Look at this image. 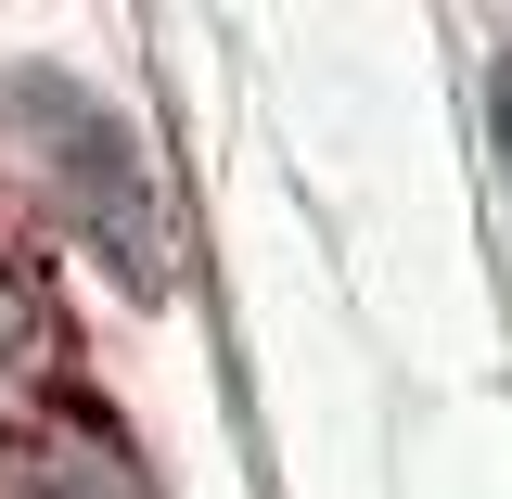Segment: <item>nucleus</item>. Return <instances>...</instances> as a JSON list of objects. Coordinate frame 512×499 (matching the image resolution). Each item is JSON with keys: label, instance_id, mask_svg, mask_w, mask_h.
<instances>
[{"label": "nucleus", "instance_id": "f257e3e1", "mask_svg": "<svg viewBox=\"0 0 512 499\" xmlns=\"http://www.w3.org/2000/svg\"><path fill=\"white\" fill-rule=\"evenodd\" d=\"M0 141L26 154L39 218L90 231L128 282H154V269H167V205H154L141 141H128V116L103 103V90H77V77H0Z\"/></svg>", "mask_w": 512, "mask_h": 499}, {"label": "nucleus", "instance_id": "f03ea898", "mask_svg": "<svg viewBox=\"0 0 512 499\" xmlns=\"http://www.w3.org/2000/svg\"><path fill=\"white\" fill-rule=\"evenodd\" d=\"M0 499H167V487L90 397H39V410H0Z\"/></svg>", "mask_w": 512, "mask_h": 499}, {"label": "nucleus", "instance_id": "7ed1b4c3", "mask_svg": "<svg viewBox=\"0 0 512 499\" xmlns=\"http://www.w3.org/2000/svg\"><path fill=\"white\" fill-rule=\"evenodd\" d=\"M487 141H500V167H512V64H500V90H487Z\"/></svg>", "mask_w": 512, "mask_h": 499}]
</instances>
